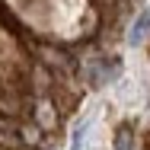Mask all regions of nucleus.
<instances>
[{"mask_svg":"<svg viewBox=\"0 0 150 150\" xmlns=\"http://www.w3.org/2000/svg\"><path fill=\"white\" fill-rule=\"evenodd\" d=\"M147 32H150V6H144V10H141V16H137V19H134V26H131L128 42H131V45H141V42L147 38Z\"/></svg>","mask_w":150,"mask_h":150,"instance_id":"obj_1","label":"nucleus"},{"mask_svg":"<svg viewBox=\"0 0 150 150\" xmlns=\"http://www.w3.org/2000/svg\"><path fill=\"white\" fill-rule=\"evenodd\" d=\"M131 144H134L131 128H128V125H125V128H118V134H115V150H131Z\"/></svg>","mask_w":150,"mask_h":150,"instance_id":"obj_2","label":"nucleus"}]
</instances>
